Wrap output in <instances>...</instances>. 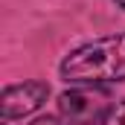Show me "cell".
<instances>
[{"label":"cell","mask_w":125,"mask_h":125,"mask_svg":"<svg viewBox=\"0 0 125 125\" xmlns=\"http://www.w3.org/2000/svg\"><path fill=\"white\" fill-rule=\"evenodd\" d=\"M61 79L70 84H116L125 82V32L105 35L76 47L61 61Z\"/></svg>","instance_id":"obj_1"},{"label":"cell","mask_w":125,"mask_h":125,"mask_svg":"<svg viewBox=\"0 0 125 125\" xmlns=\"http://www.w3.org/2000/svg\"><path fill=\"white\" fill-rule=\"evenodd\" d=\"M111 108V93L96 84H76L58 96V114L67 125H99Z\"/></svg>","instance_id":"obj_2"},{"label":"cell","mask_w":125,"mask_h":125,"mask_svg":"<svg viewBox=\"0 0 125 125\" xmlns=\"http://www.w3.org/2000/svg\"><path fill=\"white\" fill-rule=\"evenodd\" d=\"M47 96H50V84L47 82H18V84L3 87V93H0L3 122H12V119L35 114L47 102Z\"/></svg>","instance_id":"obj_3"},{"label":"cell","mask_w":125,"mask_h":125,"mask_svg":"<svg viewBox=\"0 0 125 125\" xmlns=\"http://www.w3.org/2000/svg\"><path fill=\"white\" fill-rule=\"evenodd\" d=\"M99 125H125V99L122 102H114V108L105 114V119Z\"/></svg>","instance_id":"obj_4"},{"label":"cell","mask_w":125,"mask_h":125,"mask_svg":"<svg viewBox=\"0 0 125 125\" xmlns=\"http://www.w3.org/2000/svg\"><path fill=\"white\" fill-rule=\"evenodd\" d=\"M29 125H61L55 116H38V119H32Z\"/></svg>","instance_id":"obj_5"},{"label":"cell","mask_w":125,"mask_h":125,"mask_svg":"<svg viewBox=\"0 0 125 125\" xmlns=\"http://www.w3.org/2000/svg\"><path fill=\"white\" fill-rule=\"evenodd\" d=\"M114 3H116V6H122V9H125V0H114Z\"/></svg>","instance_id":"obj_6"},{"label":"cell","mask_w":125,"mask_h":125,"mask_svg":"<svg viewBox=\"0 0 125 125\" xmlns=\"http://www.w3.org/2000/svg\"><path fill=\"white\" fill-rule=\"evenodd\" d=\"M3 125H9V122H3Z\"/></svg>","instance_id":"obj_7"}]
</instances>
